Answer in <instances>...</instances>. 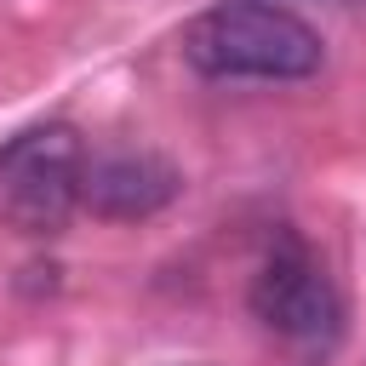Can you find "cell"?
<instances>
[{
	"instance_id": "cell-2",
	"label": "cell",
	"mask_w": 366,
	"mask_h": 366,
	"mask_svg": "<svg viewBox=\"0 0 366 366\" xmlns=\"http://www.w3.org/2000/svg\"><path fill=\"white\" fill-rule=\"evenodd\" d=\"M86 183V143L63 120L23 126L0 143V223L34 240H51L80 212Z\"/></svg>"
},
{
	"instance_id": "cell-1",
	"label": "cell",
	"mask_w": 366,
	"mask_h": 366,
	"mask_svg": "<svg viewBox=\"0 0 366 366\" xmlns=\"http://www.w3.org/2000/svg\"><path fill=\"white\" fill-rule=\"evenodd\" d=\"M183 63L206 80H309L326 40L274 0H217L183 29Z\"/></svg>"
},
{
	"instance_id": "cell-4",
	"label": "cell",
	"mask_w": 366,
	"mask_h": 366,
	"mask_svg": "<svg viewBox=\"0 0 366 366\" xmlns=\"http://www.w3.org/2000/svg\"><path fill=\"white\" fill-rule=\"evenodd\" d=\"M183 189V172L154 154V149H109V154H86V183H80V206H92L109 223H137L154 217L160 206H172Z\"/></svg>"
},
{
	"instance_id": "cell-3",
	"label": "cell",
	"mask_w": 366,
	"mask_h": 366,
	"mask_svg": "<svg viewBox=\"0 0 366 366\" xmlns=\"http://www.w3.org/2000/svg\"><path fill=\"white\" fill-rule=\"evenodd\" d=\"M246 303H252L257 326L274 332L297 355H326L343 337V297H337L326 263L315 257V246L303 234H292V229H280L269 240Z\"/></svg>"
}]
</instances>
